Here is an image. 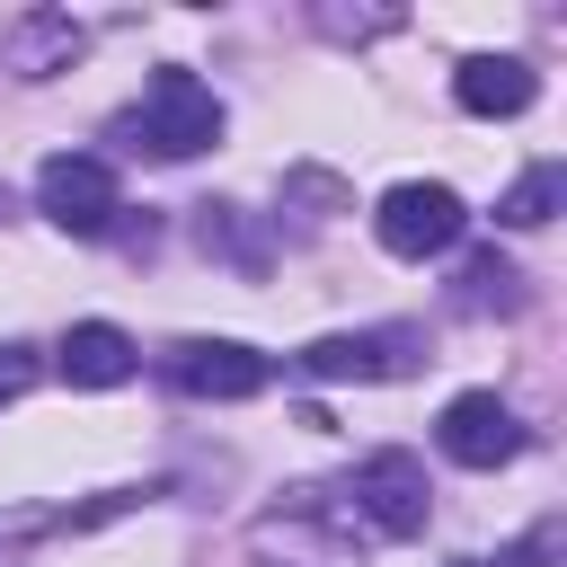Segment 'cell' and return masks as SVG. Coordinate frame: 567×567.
<instances>
[{"label": "cell", "mask_w": 567, "mask_h": 567, "mask_svg": "<svg viewBox=\"0 0 567 567\" xmlns=\"http://www.w3.org/2000/svg\"><path fill=\"white\" fill-rule=\"evenodd\" d=\"M133 133L159 151V159H195L221 142V97L195 80V71H151L142 106H133Z\"/></svg>", "instance_id": "1"}, {"label": "cell", "mask_w": 567, "mask_h": 567, "mask_svg": "<svg viewBox=\"0 0 567 567\" xmlns=\"http://www.w3.org/2000/svg\"><path fill=\"white\" fill-rule=\"evenodd\" d=\"M372 230H381V248H390V257H443V248L470 230V204H461L452 186H434V177H408V186H390V195H381Z\"/></svg>", "instance_id": "2"}, {"label": "cell", "mask_w": 567, "mask_h": 567, "mask_svg": "<svg viewBox=\"0 0 567 567\" xmlns=\"http://www.w3.org/2000/svg\"><path fill=\"white\" fill-rule=\"evenodd\" d=\"M35 204H44V221H62L71 239H97V230L124 213L115 168H106V159H89V151H53V159L35 168Z\"/></svg>", "instance_id": "3"}, {"label": "cell", "mask_w": 567, "mask_h": 567, "mask_svg": "<svg viewBox=\"0 0 567 567\" xmlns=\"http://www.w3.org/2000/svg\"><path fill=\"white\" fill-rule=\"evenodd\" d=\"M425 505H434V487H425V461H416V452H372V461L354 470V514H363L381 540L425 532Z\"/></svg>", "instance_id": "4"}, {"label": "cell", "mask_w": 567, "mask_h": 567, "mask_svg": "<svg viewBox=\"0 0 567 567\" xmlns=\"http://www.w3.org/2000/svg\"><path fill=\"white\" fill-rule=\"evenodd\" d=\"M168 372H177L186 399H257V390L275 381V363H266L257 346H239V337H186V346L168 354Z\"/></svg>", "instance_id": "5"}, {"label": "cell", "mask_w": 567, "mask_h": 567, "mask_svg": "<svg viewBox=\"0 0 567 567\" xmlns=\"http://www.w3.org/2000/svg\"><path fill=\"white\" fill-rule=\"evenodd\" d=\"M434 443H443L461 470H496V461H514V452H523V416H514L496 390H461V399L443 408Z\"/></svg>", "instance_id": "6"}, {"label": "cell", "mask_w": 567, "mask_h": 567, "mask_svg": "<svg viewBox=\"0 0 567 567\" xmlns=\"http://www.w3.org/2000/svg\"><path fill=\"white\" fill-rule=\"evenodd\" d=\"M310 381H399L416 372V337L408 328H363V337H319L292 354Z\"/></svg>", "instance_id": "7"}, {"label": "cell", "mask_w": 567, "mask_h": 567, "mask_svg": "<svg viewBox=\"0 0 567 567\" xmlns=\"http://www.w3.org/2000/svg\"><path fill=\"white\" fill-rule=\"evenodd\" d=\"M80 44H89L80 18H62V9H27V18L0 27V62H9L18 80H53V71H71Z\"/></svg>", "instance_id": "8"}, {"label": "cell", "mask_w": 567, "mask_h": 567, "mask_svg": "<svg viewBox=\"0 0 567 567\" xmlns=\"http://www.w3.org/2000/svg\"><path fill=\"white\" fill-rule=\"evenodd\" d=\"M53 363H62V381L71 390H115V381H133V337L124 328H106V319H80L62 346H53Z\"/></svg>", "instance_id": "9"}, {"label": "cell", "mask_w": 567, "mask_h": 567, "mask_svg": "<svg viewBox=\"0 0 567 567\" xmlns=\"http://www.w3.org/2000/svg\"><path fill=\"white\" fill-rule=\"evenodd\" d=\"M452 97H461L470 115H523V106L540 97V80H532V62H514V53H470L461 80H452Z\"/></svg>", "instance_id": "10"}, {"label": "cell", "mask_w": 567, "mask_h": 567, "mask_svg": "<svg viewBox=\"0 0 567 567\" xmlns=\"http://www.w3.org/2000/svg\"><path fill=\"white\" fill-rule=\"evenodd\" d=\"M558 195H567V168H558V159H540V168H523V177H514V195L496 204V221H505V230H540V221L558 213Z\"/></svg>", "instance_id": "11"}, {"label": "cell", "mask_w": 567, "mask_h": 567, "mask_svg": "<svg viewBox=\"0 0 567 567\" xmlns=\"http://www.w3.org/2000/svg\"><path fill=\"white\" fill-rule=\"evenodd\" d=\"M461 301H470V310H487V301H496V310H514V266H505L496 248H487V257H470V275H461Z\"/></svg>", "instance_id": "12"}, {"label": "cell", "mask_w": 567, "mask_h": 567, "mask_svg": "<svg viewBox=\"0 0 567 567\" xmlns=\"http://www.w3.org/2000/svg\"><path fill=\"white\" fill-rule=\"evenodd\" d=\"M27 381H35V354H27V346H0V408H9Z\"/></svg>", "instance_id": "13"}, {"label": "cell", "mask_w": 567, "mask_h": 567, "mask_svg": "<svg viewBox=\"0 0 567 567\" xmlns=\"http://www.w3.org/2000/svg\"><path fill=\"white\" fill-rule=\"evenodd\" d=\"M0 213H9V186H0Z\"/></svg>", "instance_id": "14"}]
</instances>
